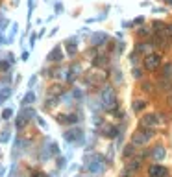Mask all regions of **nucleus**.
<instances>
[{
	"label": "nucleus",
	"instance_id": "nucleus-1",
	"mask_svg": "<svg viewBox=\"0 0 172 177\" xmlns=\"http://www.w3.org/2000/svg\"><path fill=\"white\" fill-rule=\"evenodd\" d=\"M154 137V129H139V131L133 133V137H131V142L135 144V146H144V144H148V140Z\"/></svg>",
	"mask_w": 172,
	"mask_h": 177
},
{
	"label": "nucleus",
	"instance_id": "nucleus-2",
	"mask_svg": "<svg viewBox=\"0 0 172 177\" xmlns=\"http://www.w3.org/2000/svg\"><path fill=\"white\" fill-rule=\"evenodd\" d=\"M100 100H102V107L107 109V111H111V109H115V92H113L111 87H104L102 92H100Z\"/></svg>",
	"mask_w": 172,
	"mask_h": 177
},
{
	"label": "nucleus",
	"instance_id": "nucleus-3",
	"mask_svg": "<svg viewBox=\"0 0 172 177\" xmlns=\"http://www.w3.org/2000/svg\"><path fill=\"white\" fill-rule=\"evenodd\" d=\"M159 65H161V56L159 54H148L144 57V68L146 70H157Z\"/></svg>",
	"mask_w": 172,
	"mask_h": 177
},
{
	"label": "nucleus",
	"instance_id": "nucleus-4",
	"mask_svg": "<svg viewBox=\"0 0 172 177\" xmlns=\"http://www.w3.org/2000/svg\"><path fill=\"white\" fill-rule=\"evenodd\" d=\"M167 175H169V170L161 164H154L148 168V177H167Z\"/></svg>",
	"mask_w": 172,
	"mask_h": 177
},
{
	"label": "nucleus",
	"instance_id": "nucleus-5",
	"mask_svg": "<svg viewBox=\"0 0 172 177\" xmlns=\"http://www.w3.org/2000/svg\"><path fill=\"white\" fill-rule=\"evenodd\" d=\"M87 83L89 85H98V83H104L105 81V74L104 72H98V74H87Z\"/></svg>",
	"mask_w": 172,
	"mask_h": 177
},
{
	"label": "nucleus",
	"instance_id": "nucleus-6",
	"mask_svg": "<svg viewBox=\"0 0 172 177\" xmlns=\"http://www.w3.org/2000/svg\"><path fill=\"white\" fill-rule=\"evenodd\" d=\"M141 124H143V127L154 129L155 125H157V116H155V115H144L143 120H141Z\"/></svg>",
	"mask_w": 172,
	"mask_h": 177
},
{
	"label": "nucleus",
	"instance_id": "nucleus-7",
	"mask_svg": "<svg viewBox=\"0 0 172 177\" xmlns=\"http://www.w3.org/2000/svg\"><path fill=\"white\" fill-rule=\"evenodd\" d=\"M65 139H67L69 142H76V140L81 139V131L80 129H69V131L65 133Z\"/></svg>",
	"mask_w": 172,
	"mask_h": 177
},
{
	"label": "nucleus",
	"instance_id": "nucleus-8",
	"mask_svg": "<svg viewBox=\"0 0 172 177\" xmlns=\"http://www.w3.org/2000/svg\"><path fill=\"white\" fill-rule=\"evenodd\" d=\"M89 170H91V172H95V174H96V172H98V174H100V172H104L102 159H93V162L89 164Z\"/></svg>",
	"mask_w": 172,
	"mask_h": 177
},
{
	"label": "nucleus",
	"instance_id": "nucleus-9",
	"mask_svg": "<svg viewBox=\"0 0 172 177\" xmlns=\"http://www.w3.org/2000/svg\"><path fill=\"white\" fill-rule=\"evenodd\" d=\"M139 168H141V159H131L130 162L126 164V170L131 172V174H133V172H137Z\"/></svg>",
	"mask_w": 172,
	"mask_h": 177
},
{
	"label": "nucleus",
	"instance_id": "nucleus-10",
	"mask_svg": "<svg viewBox=\"0 0 172 177\" xmlns=\"http://www.w3.org/2000/svg\"><path fill=\"white\" fill-rule=\"evenodd\" d=\"M152 155H154L155 160H163V159H165V148H163V146H155L154 151H152Z\"/></svg>",
	"mask_w": 172,
	"mask_h": 177
},
{
	"label": "nucleus",
	"instance_id": "nucleus-11",
	"mask_svg": "<svg viewBox=\"0 0 172 177\" xmlns=\"http://www.w3.org/2000/svg\"><path fill=\"white\" fill-rule=\"evenodd\" d=\"M163 76H165L167 80H170V78H172V63H167V65L163 66Z\"/></svg>",
	"mask_w": 172,
	"mask_h": 177
},
{
	"label": "nucleus",
	"instance_id": "nucleus-12",
	"mask_svg": "<svg viewBox=\"0 0 172 177\" xmlns=\"http://www.w3.org/2000/svg\"><path fill=\"white\" fill-rule=\"evenodd\" d=\"M144 105H146V101H143V100H135L133 101V111L135 113H141L144 109Z\"/></svg>",
	"mask_w": 172,
	"mask_h": 177
},
{
	"label": "nucleus",
	"instance_id": "nucleus-13",
	"mask_svg": "<svg viewBox=\"0 0 172 177\" xmlns=\"http://www.w3.org/2000/svg\"><path fill=\"white\" fill-rule=\"evenodd\" d=\"M63 59V56H61V50L59 48H56L52 54H50V61H61Z\"/></svg>",
	"mask_w": 172,
	"mask_h": 177
},
{
	"label": "nucleus",
	"instance_id": "nucleus-14",
	"mask_svg": "<svg viewBox=\"0 0 172 177\" xmlns=\"http://www.w3.org/2000/svg\"><path fill=\"white\" fill-rule=\"evenodd\" d=\"M76 52H78L76 44H74L72 41H70V42H67V54H69V56H76Z\"/></svg>",
	"mask_w": 172,
	"mask_h": 177
},
{
	"label": "nucleus",
	"instance_id": "nucleus-15",
	"mask_svg": "<svg viewBox=\"0 0 172 177\" xmlns=\"http://www.w3.org/2000/svg\"><path fill=\"white\" fill-rule=\"evenodd\" d=\"M105 135H107V137H117V135H119V129H117V127H107V129H105Z\"/></svg>",
	"mask_w": 172,
	"mask_h": 177
},
{
	"label": "nucleus",
	"instance_id": "nucleus-16",
	"mask_svg": "<svg viewBox=\"0 0 172 177\" xmlns=\"http://www.w3.org/2000/svg\"><path fill=\"white\" fill-rule=\"evenodd\" d=\"M11 116H13V111H11V109H4V111H2V118H4V120H9Z\"/></svg>",
	"mask_w": 172,
	"mask_h": 177
},
{
	"label": "nucleus",
	"instance_id": "nucleus-17",
	"mask_svg": "<svg viewBox=\"0 0 172 177\" xmlns=\"http://www.w3.org/2000/svg\"><path fill=\"white\" fill-rule=\"evenodd\" d=\"M9 94H11V90H9V89H4L2 92H0V103H2V101L6 100L7 96H9Z\"/></svg>",
	"mask_w": 172,
	"mask_h": 177
},
{
	"label": "nucleus",
	"instance_id": "nucleus-18",
	"mask_svg": "<svg viewBox=\"0 0 172 177\" xmlns=\"http://www.w3.org/2000/svg\"><path fill=\"white\" fill-rule=\"evenodd\" d=\"M163 33H165L169 39H172V24H167V26H165V31H163Z\"/></svg>",
	"mask_w": 172,
	"mask_h": 177
},
{
	"label": "nucleus",
	"instance_id": "nucleus-19",
	"mask_svg": "<svg viewBox=\"0 0 172 177\" xmlns=\"http://www.w3.org/2000/svg\"><path fill=\"white\" fill-rule=\"evenodd\" d=\"M35 100V96H33V92H28V94H26V98H24V101H26V103H32V101Z\"/></svg>",
	"mask_w": 172,
	"mask_h": 177
},
{
	"label": "nucleus",
	"instance_id": "nucleus-20",
	"mask_svg": "<svg viewBox=\"0 0 172 177\" xmlns=\"http://www.w3.org/2000/svg\"><path fill=\"white\" fill-rule=\"evenodd\" d=\"M131 153H133V146H126V149H124V157H130Z\"/></svg>",
	"mask_w": 172,
	"mask_h": 177
},
{
	"label": "nucleus",
	"instance_id": "nucleus-21",
	"mask_svg": "<svg viewBox=\"0 0 172 177\" xmlns=\"http://www.w3.org/2000/svg\"><path fill=\"white\" fill-rule=\"evenodd\" d=\"M50 94H61V87H59V85L52 87V90H50Z\"/></svg>",
	"mask_w": 172,
	"mask_h": 177
},
{
	"label": "nucleus",
	"instance_id": "nucleus-22",
	"mask_svg": "<svg viewBox=\"0 0 172 177\" xmlns=\"http://www.w3.org/2000/svg\"><path fill=\"white\" fill-rule=\"evenodd\" d=\"M50 151H52L54 155H57V153H59V149H57V144H50Z\"/></svg>",
	"mask_w": 172,
	"mask_h": 177
},
{
	"label": "nucleus",
	"instance_id": "nucleus-23",
	"mask_svg": "<svg viewBox=\"0 0 172 177\" xmlns=\"http://www.w3.org/2000/svg\"><path fill=\"white\" fill-rule=\"evenodd\" d=\"M6 140H7V131H4V135L0 137V142H6Z\"/></svg>",
	"mask_w": 172,
	"mask_h": 177
},
{
	"label": "nucleus",
	"instance_id": "nucleus-24",
	"mask_svg": "<svg viewBox=\"0 0 172 177\" xmlns=\"http://www.w3.org/2000/svg\"><path fill=\"white\" fill-rule=\"evenodd\" d=\"M102 63H104V57H96L95 59V65H102Z\"/></svg>",
	"mask_w": 172,
	"mask_h": 177
},
{
	"label": "nucleus",
	"instance_id": "nucleus-25",
	"mask_svg": "<svg viewBox=\"0 0 172 177\" xmlns=\"http://www.w3.org/2000/svg\"><path fill=\"white\" fill-rule=\"evenodd\" d=\"M139 35H148V30L146 28H141L139 30Z\"/></svg>",
	"mask_w": 172,
	"mask_h": 177
},
{
	"label": "nucleus",
	"instance_id": "nucleus-26",
	"mask_svg": "<svg viewBox=\"0 0 172 177\" xmlns=\"http://www.w3.org/2000/svg\"><path fill=\"white\" fill-rule=\"evenodd\" d=\"M144 90H146V92H150V90H152V85L150 83H144Z\"/></svg>",
	"mask_w": 172,
	"mask_h": 177
},
{
	"label": "nucleus",
	"instance_id": "nucleus-27",
	"mask_svg": "<svg viewBox=\"0 0 172 177\" xmlns=\"http://www.w3.org/2000/svg\"><path fill=\"white\" fill-rule=\"evenodd\" d=\"M133 76H135V78H139V76H141V70H139V68H135V70H133Z\"/></svg>",
	"mask_w": 172,
	"mask_h": 177
},
{
	"label": "nucleus",
	"instance_id": "nucleus-28",
	"mask_svg": "<svg viewBox=\"0 0 172 177\" xmlns=\"http://www.w3.org/2000/svg\"><path fill=\"white\" fill-rule=\"evenodd\" d=\"M33 177H45V175H39V174H35V175H33Z\"/></svg>",
	"mask_w": 172,
	"mask_h": 177
}]
</instances>
